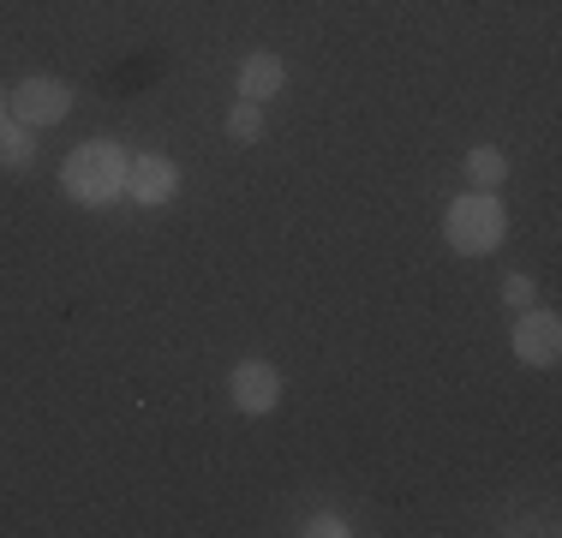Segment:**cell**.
<instances>
[{"mask_svg":"<svg viewBox=\"0 0 562 538\" xmlns=\"http://www.w3.org/2000/svg\"><path fill=\"white\" fill-rule=\"evenodd\" d=\"M508 347H515V359L527 371H551L562 359V317L557 312H515V335H508Z\"/></svg>","mask_w":562,"mask_h":538,"instance_id":"cell-5","label":"cell"},{"mask_svg":"<svg viewBox=\"0 0 562 538\" xmlns=\"http://www.w3.org/2000/svg\"><path fill=\"white\" fill-rule=\"evenodd\" d=\"M461 173H467V186H473V192H497V186L508 180V156L497 150V144H473L467 161H461Z\"/></svg>","mask_w":562,"mask_h":538,"instance_id":"cell-8","label":"cell"},{"mask_svg":"<svg viewBox=\"0 0 562 538\" xmlns=\"http://www.w3.org/2000/svg\"><path fill=\"white\" fill-rule=\"evenodd\" d=\"M31 161H36V132L19 126V120H7V126H0V168H7V173H24Z\"/></svg>","mask_w":562,"mask_h":538,"instance_id":"cell-9","label":"cell"},{"mask_svg":"<svg viewBox=\"0 0 562 538\" xmlns=\"http://www.w3.org/2000/svg\"><path fill=\"white\" fill-rule=\"evenodd\" d=\"M7 114L19 120V126H31V132H48V126H60L66 114H72V90L60 85V78H24V85H12L7 90Z\"/></svg>","mask_w":562,"mask_h":538,"instance_id":"cell-4","label":"cell"},{"mask_svg":"<svg viewBox=\"0 0 562 538\" xmlns=\"http://www.w3.org/2000/svg\"><path fill=\"white\" fill-rule=\"evenodd\" d=\"M281 395H288V377H281L270 359H239V366L227 371V401L239 407V419H270L281 407Z\"/></svg>","mask_w":562,"mask_h":538,"instance_id":"cell-3","label":"cell"},{"mask_svg":"<svg viewBox=\"0 0 562 538\" xmlns=\"http://www.w3.org/2000/svg\"><path fill=\"white\" fill-rule=\"evenodd\" d=\"M126 198H132L138 210H168L173 198H180V161H173V156H156V150L132 156Z\"/></svg>","mask_w":562,"mask_h":538,"instance_id":"cell-6","label":"cell"},{"mask_svg":"<svg viewBox=\"0 0 562 538\" xmlns=\"http://www.w3.org/2000/svg\"><path fill=\"white\" fill-rule=\"evenodd\" d=\"M443 239L454 258H491V251L508 239V210L497 192H473L467 186L461 198L443 210Z\"/></svg>","mask_w":562,"mask_h":538,"instance_id":"cell-2","label":"cell"},{"mask_svg":"<svg viewBox=\"0 0 562 538\" xmlns=\"http://www.w3.org/2000/svg\"><path fill=\"white\" fill-rule=\"evenodd\" d=\"M300 533H305V538H347L353 527H347V515H329V508H324V515H312Z\"/></svg>","mask_w":562,"mask_h":538,"instance_id":"cell-12","label":"cell"},{"mask_svg":"<svg viewBox=\"0 0 562 538\" xmlns=\"http://www.w3.org/2000/svg\"><path fill=\"white\" fill-rule=\"evenodd\" d=\"M288 90V60L281 54H270V48H251L246 60H239V72H234V102H270V97H281Z\"/></svg>","mask_w":562,"mask_h":538,"instance_id":"cell-7","label":"cell"},{"mask_svg":"<svg viewBox=\"0 0 562 538\" xmlns=\"http://www.w3.org/2000/svg\"><path fill=\"white\" fill-rule=\"evenodd\" d=\"M126 173H132V156L120 150L114 138H90L78 150H66L60 161V198L78 210H114L126 198Z\"/></svg>","mask_w":562,"mask_h":538,"instance_id":"cell-1","label":"cell"},{"mask_svg":"<svg viewBox=\"0 0 562 538\" xmlns=\"http://www.w3.org/2000/svg\"><path fill=\"white\" fill-rule=\"evenodd\" d=\"M7 120H12V114H7V90H0V126H7Z\"/></svg>","mask_w":562,"mask_h":538,"instance_id":"cell-13","label":"cell"},{"mask_svg":"<svg viewBox=\"0 0 562 538\" xmlns=\"http://www.w3.org/2000/svg\"><path fill=\"white\" fill-rule=\"evenodd\" d=\"M222 132H227V144H258L263 138V108L258 102H234L227 120H222Z\"/></svg>","mask_w":562,"mask_h":538,"instance_id":"cell-10","label":"cell"},{"mask_svg":"<svg viewBox=\"0 0 562 538\" xmlns=\"http://www.w3.org/2000/svg\"><path fill=\"white\" fill-rule=\"evenodd\" d=\"M532 293H539V281H532L527 269H515V276L503 281V300H508V312H527V305H532Z\"/></svg>","mask_w":562,"mask_h":538,"instance_id":"cell-11","label":"cell"}]
</instances>
